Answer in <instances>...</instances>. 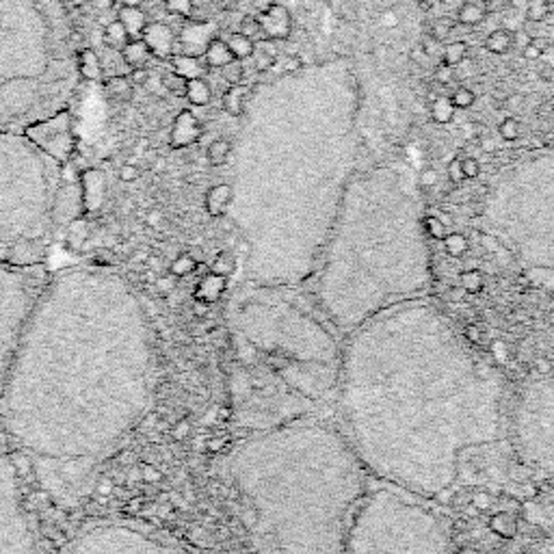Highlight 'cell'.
Listing matches in <instances>:
<instances>
[{"instance_id":"6da1fadb","label":"cell","mask_w":554,"mask_h":554,"mask_svg":"<svg viewBox=\"0 0 554 554\" xmlns=\"http://www.w3.org/2000/svg\"><path fill=\"white\" fill-rule=\"evenodd\" d=\"M148 312L120 273L48 277L0 392V429L52 496L74 503L154 399Z\"/></svg>"},{"instance_id":"7a4b0ae2","label":"cell","mask_w":554,"mask_h":554,"mask_svg":"<svg viewBox=\"0 0 554 554\" xmlns=\"http://www.w3.org/2000/svg\"><path fill=\"white\" fill-rule=\"evenodd\" d=\"M336 395L366 470L416 496L446 492L459 457L503 435L496 368L422 299L355 327L341 353Z\"/></svg>"},{"instance_id":"3957f363","label":"cell","mask_w":554,"mask_h":554,"mask_svg":"<svg viewBox=\"0 0 554 554\" xmlns=\"http://www.w3.org/2000/svg\"><path fill=\"white\" fill-rule=\"evenodd\" d=\"M366 472L344 435L305 421L251 435L228 457L258 554H344Z\"/></svg>"},{"instance_id":"277c9868","label":"cell","mask_w":554,"mask_h":554,"mask_svg":"<svg viewBox=\"0 0 554 554\" xmlns=\"http://www.w3.org/2000/svg\"><path fill=\"white\" fill-rule=\"evenodd\" d=\"M424 219L403 186L358 191L336 214L316 265V304L336 330L351 333L392 305L431 286Z\"/></svg>"},{"instance_id":"5b68a950","label":"cell","mask_w":554,"mask_h":554,"mask_svg":"<svg viewBox=\"0 0 554 554\" xmlns=\"http://www.w3.org/2000/svg\"><path fill=\"white\" fill-rule=\"evenodd\" d=\"M63 0H0V134L72 106L83 85Z\"/></svg>"},{"instance_id":"8992f818","label":"cell","mask_w":554,"mask_h":554,"mask_svg":"<svg viewBox=\"0 0 554 554\" xmlns=\"http://www.w3.org/2000/svg\"><path fill=\"white\" fill-rule=\"evenodd\" d=\"M234 325L251 347L268 355L277 373L305 392L304 370L316 388L336 390L341 353L333 336L299 301L288 297L286 286H254L234 304ZM308 395V392H305Z\"/></svg>"},{"instance_id":"52a82bcc","label":"cell","mask_w":554,"mask_h":554,"mask_svg":"<svg viewBox=\"0 0 554 554\" xmlns=\"http://www.w3.org/2000/svg\"><path fill=\"white\" fill-rule=\"evenodd\" d=\"M61 186L63 165L24 134H0V258L14 260L44 245L57 222Z\"/></svg>"},{"instance_id":"ba28073f","label":"cell","mask_w":554,"mask_h":554,"mask_svg":"<svg viewBox=\"0 0 554 554\" xmlns=\"http://www.w3.org/2000/svg\"><path fill=\"white\" fill-rule=\"evenodd\" d=\"M344 554H450L446 524L401 487L366 492L349 524Z\"/></svg>"},{"instance_id":"9c48e42d","label":"cell","mask_w":554,"mask_h":554,"mask_svg":"<svg viewBox=\"0 0 554 554\" xmlns=\"http://www.w3.org/2000/svg\"><path fill=\"white\" fill-rule=\"evenodd\" d=\"M487 219L522 267L554 279V180L518 182L498 193Z\"/></svg>"},{"instance_id":"30bf717a","label":"cell","mask_w":554,"mask_h":554,"mask_svg":"<svg viewBox=\"0 0 554 554\" xmlns=\"http://www.w3.org/2000/svg\"><path fill=\"white\" fill-rule=\"evenodd\" d=\"M46 282L41 268L0 258V392Z\"/></svg>"},{"instance_id":"8fae6325","label":"cell","mask_w":554,"mask_h":554,"mask_svg":"<svg viewBox=\"0 0 554 554\" xmlns=\"http://www.w3.org/2000/svg\"><path fill=\"white\" fill-rule=\"evenodd\" d=\"M513 438L526 464L554 477V373L522 390L513 412Z\"/></svg>"},{"instance_id":"7c38bea8","label":"cell","mask_w":554,"mask_h":554,"mask_svg":"<svg viewBox=\"0 0 554 554\" xmlns=\"http://www.w3.org/2000/svg\"><path fill=\"white\" fill-rule=\"evenodd\" d=\"M66 554H195L143 526L117 520L87 522L74 532Z\"/></svg>"},{"instance_id":"4fadbf2b","label":"cell","mask_w":554,"mask_h":554,"mask_svg":"<svg viewBox=\"0 0 554 554\" xmlns=\"http://www.w3.org/2000/svg\"><path fill=\"white\" fill-rule=\"evenodd\" d=\"M0 554H40L12 444L0 435Z\"/></svg>"},{"instance_id":"5bb4252c","label":"cell","mask_w":554,"mask_h":554,"mask_svg":"<svg viewBox=\"0 0 554 554\" xmlns=\"http://www.w3.org/2000/svg\"><path fill=\"white\" fill-rule=\"evenodd\" d=\"M24 137L29 139L35 148L55 159L59 165L66 167L68 160L74 156L77 150V132H74V115L66 109L57 115L46 117V120L33 123L24 131Z\"/></svg>"},{"instance_id":"9a60e30c","label":"cell","mask_w":554,"mask_h":554,"mask_svg":"<svg viewBox=\"0 0 554 554\" xmlns=\"http://www.w3.org/2000/svg\"><path fill=\"white\" fill-rule=\"evenodd\" d=\"M141 40L148 44L150 52L156 59H171L176 55V44L177 37L174 33L171 26H167L165 23H154L145 26Z\"/></svg>"},{"instance_id":"2e32d148","label":"cell","mask_w":554,"mask_h":554,"mask_svg":"<svg viewBox=\"0 0 554 554\" xmlns=\"http://www.w3.org/2000/svg\"><path fill=\"white\" fill-rule=\"evenodd\" d=\"M202 134H204L202 122H197V117L193 115L191 111H182L177 113L174 126H171L169 131V145L174 150L189 148V145L200 141Z\"/></svg>"},{"instance_id":"e0dca14e","label":"cell","mask_w":554,"mask_h":554,"mask_svg":"<svg viewBox=\"0 0 554 554\" xmlns=\"http://www.w3.org/2000/svg\"><path fill=\"white\" fill-rule=\"evenodd\" d=\"M258 20H260L267 40H288L290 33H293V20H290L288 7H282L279 3L273 9H268L267 14L258 15Z\"/></svg>"},{"instance_id":"ac0fdd59","label":"cell","mask_w":554,"mask_h":554,"mask_svg":"<svg viewBox=\"0 0 554 554\" xmlns=\"http://www.w3.org/2000/svg\"><path fill=\"white\" fill-rule=\"evenodd\" d=\"M250 95H251L250 85H245V83L230 85V89L225 91L223 98H222L223 111L228 113L230 117H241V115H243L247 98H250Z\"/></svg>"},{"instance_id":"d6986e66","label":"cell","mask_w":554,"mask_h":554,"mask_svg":"<svg viewBox=\"0 0 554 554\" xmlns=\"http://www.w3.org/2000/svg\"><path fill=\"white\" fill-rule=\"evenodd\" d=\"M117 20L123 24V29H126V33L131 35V40L141 37L145 26H148V15H145L139 7H134V5H123V7H120Z\"/></svg>"},{"instance_id":"ffe728a7","label":"cell","mask_w":554,"mask_h":554,"mask_svg":"<svg viewBox=\"0 0 554 554\" xmlns=\"http://www.w3.org/2000/svg\"><path fill=\"white\" fill-rule=\"evenodd\" d=\"M77 68L80 72V77L83 80H91V83H95V80H102V61L100 57L95 55L91 48H78L77 50Z\"/></svg>"},{"instance_id":"44dd1931","label":"cell","mask_w":554,"mask_h":554,"mask_svg":"<svg viewBox=\"0 0 554 554\" xmlns=\"http://www.w3.org/2000/svg\"><path fill=\"white\" fill-rule=\"evenodd\" d=\"M204 61H206L208 68H217V69L232 63L234 57L232 52H230L228 41L222 40V37H213V40L208 41L206 50H204Z\"/></svg>"},{"instance_id":"7402d4cb","label":"cell","mask_w":554,"mask_h":554,"mask_svg":"<svg viewBox=\"0 0 554 554\" xmlns=\"http://www.w3.org/2000/svg\"><path fill=\"white\" fill-rule=\"evenodd\" d=\"M122 59L131 69L145 68L150 59H152V52H150L148 44H145L141 37H137V40H131L126 46L122 48Z\"/></svg>"},{"instance_id":"603a6c76","label":"cell","mask_w":554,"mask_h":554,"mask_svg":"<svg viewBox=\"0 0 554 554\" xmlns=\"http://www.w3.org/2000/svg\"><path fill=\"white\" fill-rule=\"evenodd\" d=\"M171 68H174V72L185 77L186 80L202 78V74L208 72L206 61H202L200 57H191V55H174L171 57Z\"/></svg>"},{"instance_id":"cb8c5ba5","label":"cell","mask_w":554,"mask_h":554,"mask_svg":"<svg viewBox=\"0 0 554 554\" xmlns=\"http://www.w3.org/2000/svg\"><path fill=\"white\" fill-rule=\"evenodd\" d=\"M104 91L113 102H117V104H128V102H132V98H134L132 83L128 80V77H122V74L106 78L104 80Z\"/></svg>"},{"instance_id":"d4e9b609","label":"cell","mask_w":554,"mask_h":554,"mask_svg":"<svg viewBox=\"0 0 554 554\" xmlns=\"http://www.w3.org/2000/svg\"><path fill=\"white\" fill-rule=\"evenodd\" d=\"M489 14V0H468L466 5H461V9L457 12V20L464 26H477L486 20Z\"/></svg>"},{"instance_id":"484cf974","label":"cell","mask_w":554,"mask_h":554,"mask_svg":"<svg viewBox=\"0 0 554 554\" xmlns=\"http://www.w3.org/2000/svg\"><path fill=\"white\" fill-rule=\"evenodd\" d=\"M232 197H234V186L217 185L214 189H211V193H208L206 200L208 211L213 214H223L230 208V204H232Z\"/></svg>"},{"instance_id":"4316f807","label":"cell","mask_w":554,"mask_h":554,"mask_svg":"<svg viewBox=\"0 0 554 554\" xmlns=\"http://www.w3.org/2000/svg\"><path fill=\"white\" fill-rule=\"evenodd\" d=\"M185 98L189 100L193 106H208L213 100L211 85H208L204 78H191L189 85H186Z\"/></svg>"},{"instance_id":"83f0119b","label":"cell","mask_w":554,"mask_h":554,"mask_svg":"<svg viewBox=\"0 0 554 554\" xmlns=\"http://www.w3.org/2000/svg\"><path fill=\"white\" fill-rule=\"evenodd\" d=\"M225 41H228L230 52H232V57L236 59V61H245V59L254 57L256 41L250 40V37H245V35H241V33H234V35H230Z\"/></svg>"},{"instance_id":"f1b7e54d","label":"cell","mask_w":554,"mask_h":554,"mask_svg":"<svg viewBox=\"0 0 554 554\" xmlns=\"http://www.w3.org/2000/svg\"><path fill=\"white\" fill-rule=\"evenodd\" d=\"M486 48L494 55H507V52L513 48V33L507 29H496L487 35Z\"/></svg>"},{"instance_id":"f546056e","label":"cell","mask_w":554,"mask_h":554,"mask_svg":"<svg viewBox=\"0 0 554 554\" xmlns=\"http://www.w3.org/2000/svg\"><path fill=\"white\" fill-rule=\"evenodd\" d=\"M455 106L453 102H450V98H446V95H438L431 102V120L435 123H442V126H446V123H450L455 120Z\"/></svg>"},{"instance_id":"4dcf8cb0","label":"cell","mask_w":554,"mask_h":554,"mask_svg":"<svg viewBox=\"0 0 554 554\" xmlns=\"http://www.w3.org/2000/svg\"><path fill=\"white\" fill-rule=\"evenodd\" d=\"M206 156L208 163L214 167H222L228 163V159L232 156V143H230L228 139H214V141L208 145Z\"/></svg>"},{"instance_id":"1f68e13d","label":"cell","mask_w":554,"mask_h":554,"mask_svg":"<svg viewBox=\"0 0 554 554\" xmlns=\"http://www.w3.org/2000/svg\"><path fill=\"white\" fill-rule=\"evenodd\" d=\"M186 85H189V80L180 77V74L174 72V69H169V72H165L163 77H160V87H163L167 94L176 95V98H185Z\"/></svg>"},{"instance_id":"d6a6232c","label":"cell","mask_w":554,"mask_h":554,"mask_svg":"<svg viewBox=\"0 0 554 554\" xmlns=\"http://www.w3.org/2000/svg\"><path fill=\"white\" fill-rule=\"evenodd\" d=\"M104 40H106V44L113 48H123L128 41H131V35L126 33V29H123V24L120 23V20H113V23L106 26Z\"/></svg>"},{"instance_id":"836d02e7","label":"cell","mask_w":554,"mask_h":554,"mask_svg":"<svg viewBox=\"0 0 554 554\" xmlns=\"http://www.w3.org/2000/svg\"><path fill=\"white\" fill-rule=\"evenodd\" d=\"M466 55H468V46L464 44V41H453V44H449L444 48L442 63H444V66L457 68L461 61H464Z\"/></svg>"},{"instance_id":"e575fe53","label":"cell","mask_w":554,"mask_h":554,"mask_svg":"<svg viewBox=\"0 0 554 554\" xmlns=\"http://www.w3.org/2000/svg\"><path fill=\"white\" fill-rule=\"evenodd\" d=\"M239 33H241V35H245V37H250V40H254V41L267 40V37H265V31H262L260 20H258L256 15H245V18L241 20Z\"/></svg>"},{"instance_id":"d590c367","label":"cell","mask_w":554,"mask_h":554,"mask_svg":"<svg viewBox=\"0 0 554 554\" xmlns=\"http://www.w3.org/2000/svg\"><path fill=\"white\" fill-rule=\"evenodd\" d=\"M165 7L177 18L191 20L193 12H195V0H165Z\"/></svg>"},{"instance_id":"8d00e7d4","label":"cell","mask_w":554,"mask_h":554,"mask_svg":"<svg viewBox=\"0 0 554 554\" xmlns=\"http://www.w3.org/2000/svg\"><path fill=\"white\" fill-rule=\"evenodd\" d=\"M450 102H453L455 109H470V106H475L477 94L470 87H457L450 94Z\"/></svg>"},{"instance_id":"74e56055","label":"cell","mask_w":554,"mask_h":554,"mask_svg":"<svg viewBox=\"0 0 554 554\" xmlns=\"http://www.w3.org/2000/svg\"><path fill=\"white\" fill-rule=\"evenodd\" d=\"M548 14H550V3L548 0H529L524 12L526 20H532V23H541Z\"/></svg>"},{"instance_id":"f35d334b","label":"cell","mask_w":554,"mask_h":554,"mask_svg":"<svg viewBox=\"0 0 554 554\" xmlns=\"http://www.w3.org/2000/svg\"><path fill=\"white\" fill-rule=\"evenodd\" d=\"M222 74H223V80L228 85H241L245 80V66L243 61H234L228 63V66L222 68Z\"/></svg>"},{"instance_id":"ab89813d","label":"cell","mask_w":554,"mask_h":554,"mask_svg":"<svg viewBox=\"0 0 554 554\" xmlns=\"http://www.w3.org/2000/svg\"><path fill=\"white\" fill-rule=\"evenodd\" d=\"M498 134L504 141H515L520 137V122L515 117H504L498 126Z\"/></svg>"},{"instance_id":"60d3db41","label":"cell","mask_w":554,"mask_h":554,"mask_svg":"<svg viewBox=\"0 0 554 554\" xmlns=\"http://www.w3.org/2000/svg\"><path fill=\"white\" fill-rule=\"evenodd\" d=\"M546 40H541V37H535V40H531L529 44L522 48V55H524L526 61H540L543 50H546Z\"/></svg>"},{"instance_id":"b9f144b4","label":"cell","mask_w":554,"mask_h":554,"mask_svg":"<svg viewBox=\"0 0 554 554\" xmlns=\"http://www.w3.org/2000/svg\"><path fill=\"white\" fill-rule=\"evenodd\" d=\"M453 29H455V24L450 23V20H435V23L431 24V31H429V35H431L433 40L444 41L446 37L453 33Z\"/></svg>"},{"instance_id":"7bdbcfd3","label":"cell","mask_w":554,"mask_h":554,"mask_svg":"<svg viewBox=\"0 0 554 554\" xmlns=\"http://www.w3.org/2000/svg\"><path fill=\"white\" fill-rule=\"evenodd\" d=\"M435 83H440V85H449V83H453L455 80V69L450 68V66H444V63H440L438 68H435Z\"/></svg>"},{"instance_id":"ee69618b","label":"cell","mask_w":554,"mask_h":554,"mask_svg":"<svg viewBox=\"0 0 554 554\" xmlns=\"http://www.w3.org/2000/svg\"><path fill=\"white\" fill-rule=\"evenodd\" d=\"M128 80L132 83V87H143V85H148L150 80L148 68H132L131 74H128Z\"/></svg>"},{"instance_id":"f6af8a7d","label":"cell","mask_w":554,"mask_h":554,"mask_svg":"<svg viewBox=\"0 0 554 554\" xmlns=\"http://www.w3.org/2000/svg\"><path fill=\"white\" fill-rule=\"evenodd\" d=\"M299 69H304V61H301V57L299 55H288L282 61V69H279V72L295 74V72H299Z\"/></svg>"},{"instance_id":"bcb514c9","label":"cell","mask_w":554,"mask_h":554,"mask_svg":"<svg viewBox=\"0 0 554 554\" xmlns=\"http://www.w3.org/2000/svg\"><path fill=\"white\" fill-rule=\"evenodd\" d=\"M459 134L466 141H475V139H478V134H481V126L475 122H464L459 128Z\"/></svg>"},{"instance_id":"7dc6e473","label":"cell","mask_w":554,"mask_h":554,"mask_svg":"<svg viewBox=\"0 0 554 554\" xmlns=\"http://www.w3.org/2000/svg\"><path fill=\"white\" fill-rule=\"evenodd\" d=\"M449 177H450V182H455V185H461V182L466 180L459 159L450 160V163H449Z\"/></svg>"},{"instance_id":"c3c4849f","label":"cell","mask_w":554,"mask_h":554,"mask_svg":"<svg viewBox=\"0 0 554 554\" xmlns=\"http://www.w3.org/2000/svg\"><path fill=\"white\" fill-rule=\"evenodd\" d=\"M461 169H464V176L472 180V177H478L481 174V163L477 159H464L461 160Z\"/></svg>"},{"instance_id":"681fc988","label":"cell","mask_w":554,"mask_h":554,"mask_svg":"<svg viewBox=\"0 0 554 554\" xmlns=\"http://www.w3.org/2000/svg\"><path fill=\"white\" fill-rule=\"evenodd\" d=\"M139 176H141V171H139L137 165H132V163L122 165V169H120L122 182H134V180H139Z\"/></svg>"},{"instance_id":"f907efd6","label":"cell","mask_w":554,"mask_h":554,"mask_svg":"<svg viewBox=\"0 0 554 554\" xmlns=\"http://www.w3.org/2000/svg\"><path fill=\"white\" fill-rule=\"evenodd\" d=\"M399 14L395 12V9H386L384 14H381V24L390 26V29H395V26H399Z\"/></svg>"},{"instance_id":"816d5d0a","label":"cell","mask_w":554,"mask_h":554,"mask_svg":"<svg viewBox=\"0 0 554 554\" xmlns=\"http://www.w3.org/2000/svg\"><path fill=\"white\" fill-rule=\"evenodd\" d=\"M524 24V18H520L518 14H509L507 18H504V26L503 29H507V31H511V33H513L515 29H520V26Z\"/></svg>"},{"instance_id":"f5cc1de1","label":"cell","mask_w":554,"mask_h":554,"mask_svg":"<svg viewBox=\"0 0 554 554\" xmlns=\"http://www.w3.org/2000/svg\"><path fill=\"white\" fill-rule=\"evenodd\" d=\"M438 180H440V176H438V171H435V169H424L422 174H421V185L422 186L438 185Z\"/></svg>"},{"instance_id":"db71d44e","label":"cell","mask_w":554,"mask_h":554,"mask_svg":"<svg viewBox=\"0 0 554 554\" xmlns=\"http://www.w3.org/2000/svg\"><path fill=\"white\" fill-rule=\"evenodd\" d=\"M277 5V0H251V7L256 9L258 14H267L268 9H273Z\"/></svg>"},{"instance_id":"11a10c76","label":"cell","mask_w":554,"mask_h":554,"mask_svg":"<svg viewBox=\"0 0 554 554\" xmlns=\"http://www.w3.org/2000/svg\"><path fill=\"white\" fill-rule=\"evenodd\" d=\"M504 104H507L511 111H520V109H522V104H524V95H520V94L509 95V98H507V102H504Z\"/></svg>"},{"instance_id":"9f6ffc18","label":"cell","mask_w":554,"mask_h":554,"mask_svg":"<svg viewBox=\"0 0 554 554\" xmlns=\"http://www.w3.org/2000/svg\"><path fill=\"white\" fill-rule=\"evenodd\" d=\"M478 145H481L483 152H494V150H496V141H494L492 137H487V134L478 137Z\"/></svg>"},{"instance_id":"6f0895ef","label":"cell","mask_w":554,"mask_h":554,"mask_svg":"<svg viewBox=\"0 0 554 554\" xmlns=\"http://www.w3.org/2000/svg\"><path fill=\"white\" fill-rule=\"evenodd\" d=\"M449 250L453 251V254H459V251L464 250V239H461V236H450V239H449Z\"/></svg>"},{"instance_id":"680465c9","label":"cell","mask_w":554,"mask_h":554,"mask_svg":"<svg viewBox=\"0 0 554 554\" xmlns=\"http://www.w3.org/2000/svg\"><path fill=\"white\" fill-rule=\"evenodd\" d=\"M410 59L413 63H418V66H422V63L427 61V55H424L422 48H413V50L410 52Z\"/></svg>"},{"instance_id":"91938a15","label":"cell","mask_w":554,"mask_h":554,"mask_svg":"<svg viewBox=\"0 0 554 554\" xmlns=\"http://www.w3.org/2000/svg\"><path fill=\"white\" fill-rule=\"evenodd\" d=\"M541 23H546V24H550V26H554V14H548L546 18L541 20Z\"/></svg>"},{"instance_id":"94428289","label":"cell","mask_w":554,"mask_h":554,"mask_svg":"<svg viewBox=\"0 0 554 554\" xmlns=\"http://www.w3.org/2000/svg\"><path fill=\"white\" fill-rule=\"evenodd\" d=\"M548 554H554V531H552V537H550V543H548Z\"/></svg>"},{"instance_id":"6125c7cd","label":"cell","mask_w":554,"mask_h":554,"mask_svg":"<svg viewBox=\"0 0 554 554\" xmlns=\"http://www.w3.org/2000/svg\"><path fill=\"white\" fill-rule=\"evenodd\" d=\"M213 3H214V5H222V7H228L230 0H213Z\"/></svg>"},{"instance_id":"be15d7a7","label":"cell","mask_w":554,"mask_h":554,"mask_svg":"<svg viewBox=\"0 0 554 554\" xmlns=\"http://www.w3.org/2000/svg\"><path fill=\"white\" fill-rule=\"evenodd\" d=\"M421 7L422 9H429V7H431V3H427V0H421Z\"/></svg>"},{"instance_id":"e7e4bbea","label":"cell","mask_w":554,"mask_h":554,"mask_svg":"<svg viewBox=\"0 0 554 554\" xmlns=\"http://www.w3.org/2000/svg\"><path fill=\"white\" fill-rule=\"evenodd\" d=\"M312 3H327V0H312Z\"/></svg>"},{"instance_id":"03108f58","label":"cell","mask_w":554,"mask_h":554,"mask_svg":"<svg viewBox=\"0 0 554 554\" xmlns=\"http://www.w3.org/2000/svg\"><path fill=\"white\" fill-rule=\"evenodd\" d=\"M513 3H520V0H513Z\"/></svg>"}]
</instances>
